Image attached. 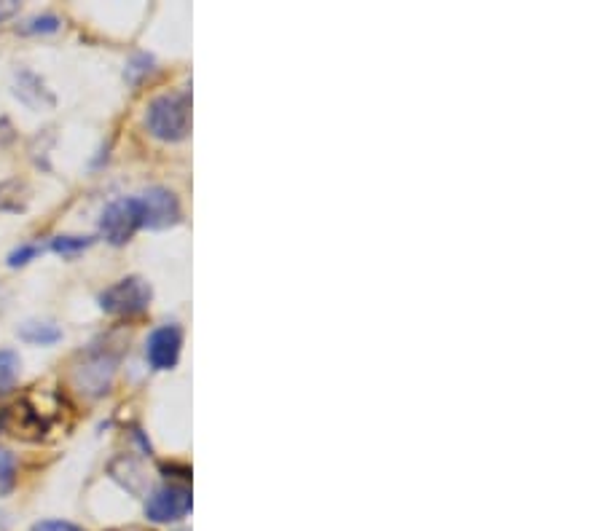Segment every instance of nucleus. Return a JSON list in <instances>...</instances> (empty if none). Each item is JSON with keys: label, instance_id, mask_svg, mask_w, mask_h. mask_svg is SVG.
<instances>
[{"label": "nucleus", "instance_id": "1", "mask_svg": "<svg viewBox=\"0 0 604 531\" xmlns=\"http://www.w3.org/2000/svg\"><path fill=\"white\" fill-rule=\"evenodd\" d=\"M62 405L57 397L43 395L41 389L27 392L19 397L17 403L3 408L0 413V430L9 438L22 440V443H41L46 435L54 430V424L60 422Z\"/></svg>", "mask_w": 604, "mask_h": 531}, {"label": "nucleus", "instance_id": "2", "mask_svg": "<svg viewBox=\"0 0 604 531\" xmlns=\"http://www.w3.org/2000/svg\"><path fill=\"white\" fill-rule=\"evenodd\" d=\"M145 127L156 140L180 143L191 135V94L167 92L145 110Z\"/></svg>", "mask_w": 604, "mask_h": 531}, {"label": "nucleus", "instance_id": "3", "mask_svg": "<svg viewBox=\"0 0 604 531\" xmlns=\"http://www.w3.org/2000/svg\"><path fill=\"white\" fill-rule=\"evenodd\" d=\"M154 290L143 277H124L100 293V309L111 317H135L151 306Z\"/></svg>", "mask_w": 604, "mask_h": 531}, {"label": "nucleus", "instance_id": "4", "mask_svg": "<svg viewBox=\"0 0 604 531\" xmlns=\"http://www.w3.org/2000/svg\"><path fill=\"white\" fill-rule=\"evenodd\" d=\"M137 228H143L140 220V207H137V196H121L103 210L100 218V234L108 245L124 247L135 236Z\"/></svg>", "mask_w": 604, "mask_h": 531}, {"label": "nucleus", "instance_id": "5", "mask_svg": "<svg viewBox=\"0 0 604 531\" xmlns=\"http://www.w3.org/2000/svg\"><path fill=\"white\" fill-rule=\"evenodd\" d=\"M137 207H140L143 228H151V231L170 228L180 220V202L170 188H148V191H143V194L137 196Z\"/></svg>", "mask_w": 604, "mask_h": 531}, {"label": "nucleus", "instance_id": "6", "mask_svg": "<svg viewBox=\"0 0 604 531\" xmlns=\"http://www.w3.org/2000/svg\"><path fill=\"white\" fill-rule=\"evenodd\" d=\"M191 513V489L188 486H162L151 491V497L145 499V518L154 523H175Z\"/></svg>", "mask_w": 604, "mask_h": 531}, {"label": "nucleus", "instance_id": "7", "mask_svg": "<svg viewBox=\"0 0 604 531\" xmlns=\"http://www.w3.org/2000/svg\"><path fill=\"white\" fill-rule=\"evenodd\" d=\"M116 365L119 357H113L108 352H89L84 357V363L76 368V381L81 392L92 397H100L108 392L113 376H116Z\"/></svg>", "mask_w": 604, "mask_h": 531}, {"label": "nucleus", "instance_id": "8", "mask_svg": "<svg viewBox=\"0 0 604 531\" xmlns=\"http://www.w3.org/2000/svg\"><path fill=\"white\" fill-rule=\"evenodd\" d=\"M180 349H183V333L178 325H162L148 338L145 357L154 371H172L180 360Z\"/></svg>", "mask_w": 604, "mask_h": 531}, {"label": "nucleus", "instance_id": "9", "mask_svg": "<svg viewBox=\"0 0 604 531\" xmlns=\"http://www.w3.org/2000/svg\"><path fill=\"white\" fill-rule=\"evenodd\" d=\"M11 92L30 110H52L54 105H57V97H54L52 89L46 86V81H43L38 73H33V70L27 68H19L17 73H14Z\"/></svg>", "mask_w": 604, "mask_h": 531}, {"label": "nucleus", "instance_id": "10", "mask_svg": "<svg viewBox=\"0 0 604 531\" xmlns=\"http://www.w3.org/2000/svg\"><path fill=\"white\" fill-rule=\"evenodd\" d=\"M17 336L25 341V344L33 346H52L57 341H62V328H57L54 322H41V320H30L25 325H19Z\"/></svg>", "mask_w": 604, "mask_h": 531}, {"label": "nucleus", "instance_id": "11", "mask_svg": "<svg viewBox=\"0 0 604 531\" xmlns=\"http://www.w3.org/2000/svg\"><path fill=\"white\" fill-rule=\"evenodd\" d=\"M111 475L121 483V486H124V489L132 491V494H140V491H143L145 475L135 459H129V456H119V459L111 464Z\"/></svg>", "mask_w": 604, "mask_h": 531}, {"label": "nucleus", "instance_id": "12", "mask_svg": "<svg viewBox=\"0 0 604 531\" xmlns=\"http://www.w3.org/2000/svg\"><path fill=\"white\" fill-rule=\"evenodd\" d=\"M19 368H22L19 354L14 349H0V397L17 387Z\"/></svg>", "mask_w": 604, "mask_h": 531}, {"label": "nucleus", "instance_id": "13", "mask_svg": "<svg viewBox=\"0 0 604 531\" xmlns=\"http://www.w3.org/2000/svg\"><path fill=\"white\" fill-rule=\"evenodd\" d=\"M92 245V236H54L52 242H49V250L62 255V258H76L78 253H84Z\"/></svg>", "mask_w": 604, "mask_h": 531}, {"label": "nucleus", "instance_id": "14", "mask_svg": "<svg viewBox=\"0 0 604 531\" xmlns=\"http://www.w3.org/2000/svg\"><path fill=\"white\" fill-rule=\"evenodd\" d=\"M62 25L60 17H54V14H38V17L25 19L22 25H17V33L22 35H52L57 33Z\"/></svg>", "mask_w": 604, "mask_h": 531}, {"label": "nucleus", "instance_id": "15", "mask_svg": "<svg viewBox=\"0 0 604 531\" xmlns=\"http://www.w3.org/2000/svg\"><path fill=\"white\" fill-rule=\"evenodd\" d=\"M17 483V456L0 448V494H9Z\"/></svg>", "mask_w": 604, "mask_h": 531}, {"label": "nucleus", "instance_id": "16", "mask_svg": "<svg viewBox=\"0 0 604 531\" xmlns=\"http://www.w3.org/2000/svg\"><path fill=\"white\" fill-rule=\"evenodd\" d=\"M151 70H154V57H151V54H135V57L129 59L124 78H127L129 84H137V81L143 76H148Z\"/></svg>", "mask_w": 604, "mask_h": 531}, {"label": "nucleus", "instance_id": "17", "mask_svg": "<svg viewBox=\"0 0 604 531\" xmlns=\"http://www.w3.org/2000/svg\"><path fill=\"white\" fill-rule=\"evenodd\" d=\"M22 186L19 183H0V210L19 212L25 210L27 199H19Z\"/></svg>", "mask_w": 604, "mask_h": 531}, {"label": "nucleus", "instance_id": "18", "mask_svg": "<svg viewBox=\"0 0 604 531\" xmlns=\"http://www.w3.org/2000/svg\"><path fill=\"white\" fill-rule=\"evenodd\" d=\"M43 253L41 245H22L17 247L14 253L9 255V266L11 269H19V266H27V263L33 261V258H38V255Z\"/></svg>", "mask_w": 604, "mask_h": 531}, {"label": "nucleus", "instance_id": "19", "mask_svg": "<svg viewBox=\"0 0 604 531\" xmlns=\"http://www.w3.org/2000/svg\"><path fill=\"white\" fill-rule=\"evenodd\" d=\"M33 531H84V529H78L76 523H68V521H41L35 523Z\"/></svg>", "mask_w": 604, "mask_h": 531}, {"label": "nucleus", "instance_id": "20", "mask_svg": "<svg viewBox=\"0 0 604 531\" xmlns=\"http://www.w3.org/2000/svg\"><path fill=\"white\" fill-rule=\"evenodd\" d=\"M22 9V3L19 0H0V22H9L14 19Z\"/></svg>", "mask_w": 604, "mask_h": 531}, {"label": "nucleus", "instance_id": "21", "mask_svg": "<svg viewBox=\"0 0 604 531\" xmlns=\"http://www.w3.org/2000/svg\"><path fill=\"white\" fill-rule=\"evenodd\" d=\"M111 531H154V529H148V526H137V523H129V526H119V529H111Z\"/></svg>", "mask_w": 604, "mask_h": 531}]
</instances>
